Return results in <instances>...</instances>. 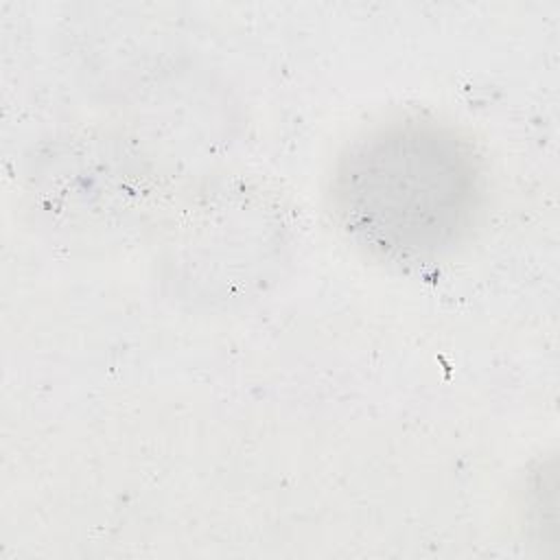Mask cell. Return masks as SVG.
Here are the masks:
<instances>
[{"label": "cell", "instance_id": "cell-1", "mask_svg": "<svg viewBox=\"0 0 560 560\" xmlns=\"http://www.w3.org/2000/svg\"><path fill=\"white\" fill-rule=\"evenodd\" d=\"M341 230L389 262H429L477 223L486 175L477 149L453 127L400 118L359 138L332 177Z\"/></svg>", "mask_w": 560, "mask_h": 560}]
</instances>
